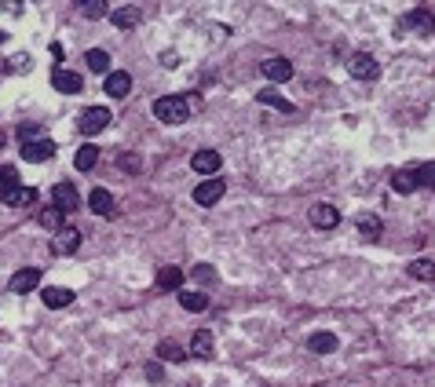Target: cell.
<instances>
[{
  "label": "cell",
  "instance_id": "6da1fadb",
  "mask_svg": "<svg viewBox=\"0 0 435 387\" xmlns=\"http://www.w3.org/2000/svg\"><path fill=\"white\" fill-rule=\"evenodd\" d=\"M154 117L165 121V124H183V121L190 117L187 99H179V95H161L158 102H154Z\"/></svg>",
  "mask_w": 435,
  "mask_h": 387
},
{
  "label": "cell",
  "instance_id": "7a4b0ae2",
  "mask_svg": "<svg viewBox=\"0 0 435 387\" xmlns=\"http://www.w3.org/2000/svg\"><path fill=\"white\" fill-rule=\"evenodd\" d=\"M348 70H351V77H358V81H373V77H380V62L373 55H366V51H355V55L348 59Z\"/></svg>",
  "mask_w": 435,
  "mask_h": 387
},
{
  "label": "cell",
  "instance_id": "3957f363",
  "mask_svg": "<svg viewBox=\"0 0 435 387\" xmlns=\"http://www.w3.org/2000/svg\"><path fill=\"white\" fill-rule=\"evenodd\" d=\"M102 128H110V110L107 106H88L81 113V132L84 135H99Z\"/></svg>",
  "mask_w": 435,
  "mask_h": 387
},
{
  "label": "cell",
  "instance_id": "277c9868",
  "mask_svg": "<svg viewBox=\"0 0 435 387\" xmlns=\"http://www.w3.org/2000/svg\"><path fill=\"white\" fill-rule=\"evenodd\" d=\"M51 201H55V209H59V212H73V209H81V194H77L73 183H55V187H51Z\"/></svg>",
  "mask_w": 435,
  "mask_h": 387
},
{
  "label": "cell",
  "instance_id": "5b68a950",
  "mask_svg": "<svg viewBox=\"0 0 435 387\" xmlns=\"http://www.w3.org/2000/svg\"><path fill=\"white\" fill-rule=\"evenodd\" d=\"M223 194H227V183L212 176V179H205V183H198V187H194V201L209 209V205H216V201L223 198Z\"/></svg>",
  "mask_w": 435,
  "mask_h": 387
},
{
  "label": "cell",
  "instance_id": "8992f818",
  "mask_svg": "<svg viewBox=\"0 0 435 387\" xmlns=\"http://www.w3.org/2000/svg\"><path fill=\"white\" fill-rule=\"evenodd\" d=\"M51 158H55V143L44 139V135L22 147V161H30V164H41V161H51Z\"/></svg>",
  "mask_w": 435,
  "mask_h": 387
},
{
  "label": "cell",
  "instance_id": "52a82bcc",
  "mask_svg": "<svg viewBox=\"0 0 435 387\" xmlns=\"http://www.w3.org/2000/svg\"><path fill=\"white\" fill-rule=\"evenodd\" d=\"M77 245H81V230L77 227H62L55 238H51V252L55 256H70V252H77Z\"/></svg>",
  "mask_w": 435,
  "mask_h": 387
},
{
  "label": "cell",
  "instance_id": "ba28073f",
  "mask_svg": "<svg viewBox=\"0 0 435 387\" xmlns=\"http://www.w3.org/2000/svg\"><path fill=\"white\" fill-rule=\"evenodd\" d=\"M37 285H41V270H37V267H22L19 274L11 278V281H8V289H11V292H19V296L33 292Z\"/></svg>",
  "mask_w": 435,
  "mask_h": 387
},
{
  "label": "cell",
  "instance_id": "9c48e42d",
  "mask_svg": "<svg viewBox=\"0 0 435 387\" xmlns=\"http://www.w3.org/2000/svg\"><path fill=\"white\" fill-rule=\"evenodd\" d=\"M263 77H267V81H289V77H293V62L289 59H281V55H271V59H263Z\"/></svg>",
  "mask_w": 435,
  "mask_h": 387
},
{
  "label": "cell",
  "instance_id": "30bf717a",
  "mask_svg": "<svg viewBox=\"0 0 435 387\" xmlns=\"http://www.w3.org/2000/svg\"><path fill=\"white\" fill-rule=\"evenodd\" d=\"M190 169H194L198 176H212V172H220V153H216V150H198L194 158H190Z\"/></svg>",
  "mask_w": 435,
  "mask_h": 387
},
{
  "label": "cell",
  "instance_id": "8fae6325",
  "mask_svg": "<svg viewBox=\"0 0 435 387\" xmlns=\"http://www.w3.org/2000/svg\"><path fill=\"white\" fill-rule=\"evenodd\" d=\"M128 92H132V77H128L124 70L107 73V95H110V99H124Z\"/></svg>",
  "mask_w": 435,
  "mask_h": 387
},
{
  "label": "cell",
  "instance_id": "7c38bea8",
  "mask_svg": "<svg viewBox=\"0 0 435 387\" xmlns=\"http://www.w3.org/2000/svg\"><path fill=\"white\" fill-rule=\"evenodd\" d=\"M88 209H92L95 216H113V194L95 187L92 194H88Z\"/></svg>",
  "mask_w": 435,
  "mask_h": 387
},
{
  "label": "cell",
  "instance_id": "4fadbf2b",
  "mask_svg": "<svg viewBox=\"0 0 435 387\" xmlns=\"http://www.w3.org/2000/svg\"><path fill=\"white\" fill-rule=\"evenodd\" d=\"M311 223L318 230H333V227L340 223V212L333 209V205H315V209H311Z\"/></svg>",
  "mask_w": 435,
  "mask_h": 387
},
{
  "label": "cell",
  "instance_id": "5bb4252c",
  "mask_svg": "<svg viewBox=\"0 0 435 387\" xmlns=\"http://www.w3.org/2000/svg\"><path fill=\"white\" fill-rule=\"evenodd\" d=\"M51 84H55L59 92H66V95H73V92H81V88H84L81 73H70V70H55V73H51Z\"/></svg>",
  "mask_w": 435,
  "mask_h": 387
},
{
  "label": "cell",
  "instance_id": "9a60e30c",
  "mask_svg": "<svg viewBox=\"0 0 435 387\" xmlns=\"http://www.w3.org/2000/svg\"><path fill=\"white\" fill-rule=\"evenodd\" d=\"M0 201L11 205V209H26V205H33V201H37V190H33V187H11Z\"/></svg>",
  "mask_w": 435,
  "mask_h": 387
},
{
  "label": "cell",
  "instance_id": "2e32d148",
  "mask_svg": "<svg viewBox=\"0 0 435 387\" xmlns=\"http://www.w3.org/2000/svg\"><path fill=\"white\" fill-rule=\"evenodd\" d=\"M41 300H44V307H70L73 303V292L70 289H59V285H48V289H41Z\"/></svg>",
  "mask_w": 435,
  "mask_h": 387
},
{
  "label": "cell",
  "instance_id": "e0dca14e",
  "mask_svg": "<svg viewBox=\"0 0 435 387\" xmlns=\"http://www.w3.org/2000/svg\"><path fill=\"white\" fill-rule=\"evenodd\" d=\"M139 19H143L139 8H113L110 11V22L118 26V30H132V26H139Z\"/></svg>",
  "mask_w": 435,
  "mask_h": 387
},
{
  "label": "cell",
  "instance_id": "ac0fdd59",
  "mask_svg": "<svg viewBox=\"0 0 435 387\" xmlns=\"http://www.w3.org/2000/svg\"><path fill=\"white\" fill-rule=\"evenodd\" d=\"M406 26H409V30H417V33H432L435 30V15L425 11V8H417V11H409V15H406Z\"/></svg>",
  "mask_w": 435,
  "mask_h": 387
},
{
  "label": "cell",
  "instance_id": "d6986e66",
  "mask_svg": "<svg viewBox=\"0 0 435 387\" xmlns=\"http://www.w3.org/2000/svg\"><path fill=\"white\" fill-rule=\"evenodd\" d=\"M179 285H183V270H179V267H161L158 270V289L176 292Z\"/></svg>",
  "mask_w": 435,
  "mask_h": 387
},
{
  "label": "cell",
  "instance_id": "ffe728a7",
  "mask_svg": "<svg viewBox=\"0 0 435 387\" xmlns=\"http://www.w3.org/2000/svg\"><path fill=\"white\" fill-rule=\"evenodd\" d=\"M37 219H41V227H48L51 234H59V230L66 227V212H59L55 205H48V209H41V216H37Z\"/></svg>",
  "mask_w": 435,
  "mask_h": 387
},
{
  "label": "cell",
  "instance_id": "44dd1931",
  "mask_svg": "<svg viewBox=\"0 0 435 387\" xmlns=\"http://www.w3.org/2000/svg\"><path fill=\"white\" fill-rule=\"evenodd\" d=\"M205 303H209V296H205V292H198V289H190V292H179V307H183V311H190V314L205 311Z\"/></svg>",
  "mask_w": 435,
  "mask_h": 387
},
{
  "label": "cell",
  "instance_id": "7402d4cb",
  "mask_svg": "<svg viewBox=\"0 0 435 387\" xmlns=\"http://www.w3.org/2000/svg\"><path fill=\"white\" fill-rule=\"evenodd\" d=\"M355 227H358V234L369 238V241H377V238L384 234V227H380V219H377V216H358V219H355Z\"/></svg>",
  "mask_w": 435,
  "mask_h": 387
},
{
  "label": "cell",
  "instance_id": "603a6c76",
  "mask_svg": "<svg viewBox=\"0 0 435 387\" xmlns=\"http://www.w3.org/2000/svg\"><path fill=\"white\" fill-rule=\"evenodd\" d=\"M190 355H198V358H212V332L198 329V332H194V340H190Z\"/></svg>",
  "mask_w": 435,
  "mask_h": 387
},
{
  "label": "cell",
  "instance_id": "cb8c5ba5",
  "mask_svg": "<svg viewBox=\"0 0 435 387\" xmlns=\"http://www.w3.org/2000/svg\"><path fill=\"white\" fill-rule=\"evenodd\" d=\"M95 161H99V147H81V150H77V158H73V169L88 172V169H95Z\"/></svg>",
  "mask_w": 435,
  "mask_h": 387
},
{
  "label": "cell",
  "instance_id": "d4e9b609",
  "mask_svg": "<svg viewBox=\"0 0 435 387\" xmlns=\"http://www.w3.org/2000/svg\"><path fill=\"white\" fill-rule=\"evenodd\" d=\"M307 347H311L315 355H329V351H337V337H333V332H315V337L307 340Z\"/></svg>",
  "mask_w": 435,
  "mask_h": 387
},
{
  "label": "cell",
  "instance_id": "484cf974",
  "mask_svg": "<svg viewBox=\"0 0 435 387\" xmlns=\"http://www.w3.org/2000/svg\"><path fill=\"white\" fill-rule=\"evenodd\" d=\"M391 187L399 190V194H414V190H417V172H414V169L395 172V176H391Z\"/></svg>",
  "mask_w": 435,
  "mask_h": 387
},
{
  "label": "cell",
  "instance_id": "4316f807",
  "mask_svg": "<svg viewBox=\"0 0 435 387\" xmlns=\"http://www.w3.org/2000/svg\"><path fill=\"white\" fill-rule=\"evenodd\" d=\"M158 358H161V362H183L187 351H183L176 340H161V343H158Z\"/></svg>",
  "mask_w": 435,
  "mask_h": 387
},
{
  "label": "cell",
  "instance_id": "83f0119b",
  "mask_svg": "<svg viewBox=\"0 0 435 387\" xmlns=\"http://www.w3.org/2000/svg\"><path fill=\"white\" fill-rule=\"evenodd\" d=\"M409 278H417V281H432V278H435V263L420 256V260L409 263Z\"/></svg>",
  "mask_w": 435,
  "mask_h": 387
},
{
  "label": "cell",
  "instance_id": "f1b7e54d",
  "mask_svg": "<svg viewBox=\"0 0 435 387\" xmlns=\"http://www.w3.org/2000/svg\"><path fill=\"white\" fill-rule=\"evenodd\" d=\"M84 59H88V70H95V73H107V70H110V55H107L102 48H92Z\"/></svg>",
  "mask_w": 435,
  "mask_h": 387
},
{
  "label": "cell",
  "instance_id": "f546056e",
  "mask_svg": "<svg viewBox=\"0 0 435 387\" xmlns=\"http://www.w3.org/2000/svg\"><path fill=\"white\" fill-rule=\"evenodd\" d=\"M256 99H260L263 106H275V110H281V113H293V102H289V99H281L278 92H260Z\"/></svg>",
  "mask_w": 435,
  "mask_h": 387
},
{
  "label": "cell",
  "instance_id": "4dcf8cb0",
  "mask_svg": "<svg viewBox=\"0 0 435 387\" xmlns=\"http://www.w3.org/2000/svg\"><path fill=\"white\" fill-rule=\"evenodd\" d=\"M11 187H19V172L11 169V164H4V169H0V198H4Z\"/></svg>",
  "mask_w": 435,
  "mask_h": 387
},
{
  "label": "cell",
  "instance_id": "1f68e13d",
  "mask_svg": "<svg viewBox=\"0 0 435 387\" xmlns=\"http://www.w3.org/2000/svg\"><path fill=\"white\" fill-rule=\"evenodd\" d=\"M414 172H417V187H435V161L420 164V169H414Z\"/></svg>",
  "mask_w": 435,
  "mask_h": 387
},
{
  "label": "cell",
  "instance_id": "d6a6232c",
  "mask_svg": "<svg viewBox=\"0 0 435 387\" xmlns=\"http://www.w3.org/2000/svg\"><path fill=\"white\" fill-rule=\"evenodd\" d=\"M19 139H22V147L33 143V139H41V128L37 124H19Z\"/></svg>",
  "mask_w": 435,
  "mask_h": 387
},
{
  "label": "cell",
  "instance_id": "836d02e7",
  "mask_svg": "<svg viewBox=\"0 0 435 387\" xmlns=\"http://www.w3.org/2000/svg\"><path fill=\"white\" fill-rule=\"evenodd\" d=\"M118 164H121V169H124L128 176H136V172H139V158H132V153H121Z\"/></svg>",
  "mask_w": 435,
  "mask_h": 387
},
{
  "label": "cell",
  "instance_id": "e575fe53",
  "mask_svg": "<svg viewBox=\"0 0 435 387\" xmlns=\"http://www.w3.org/2000/svg\"><path fill=\"white\" fill-rule=\"evenodd\" d=\"M81 11L88 19H99V15H107V4H99V0H92V4H81Z\"/></svg>",
  "mask_w": 435,
  "mask_h": 387
},
{
  "label": "cell",
  "instance_id": "d590c367",
  "mask_svg": "<svg viewBox=\"0 0 435 387\" xmlns=\"http://www.w3.org/2000/svg\"><path fill=\"white\" fill-rule=\"evenodd\" d=\"M194 278H198V281H201V285H205V281H216V270L201 263V267H194Z\"/></svg>",
  "mask_w": 435,
  "mask_h": 387
},
{
  "label": "cell",
  "instance_id": "8d00e7d4",
  "mask_svg": "<svg viewBox=\"0 0 435 387\" xmlns=\"http://www.w3.org/2000/svg\"><path fill=\"white\" fill-rule=\"evenodd\" d=\"M26 66H30V62H26V55H15V59H11V70H26Z\"/></svg>",
  "mask_w": 435,
  "mask_h": 387
},
{
  "label": "cell",
  "instance_id": "74e56055",
  "mask_svg": "<svg viewBox=\"0 0 435 387\" xmlns=\"http://www.w3.org/2000/svg\"><path fill=\"white\" fill-rule=\"evenodd\" d=\"M4 37H8V33H4V30H0V44H4Z\"/></svg>",
  "mask_w": 435,
  "mask_h": 387
}]
</instances>
